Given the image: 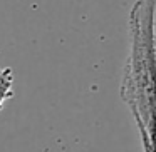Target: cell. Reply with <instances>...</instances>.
Here are the masks:
<instances>
[{
    "label": "cell",
    "mask_w": 156,
    "mask_h": 152,
    "mask_svg": "<svg viewBox=\"0 0 156 152\" xmlns=\"http://www.w3.org/2000/svg\"><path fill=\"white\" fill-rule=\"evenodd\" d=\"M129 49L121 94L141 142H156V0H136L128 15Z\"/></svg>",
    "instance_id": "obj_1"
},
{
    "label": "cell",
    "mask_w": 156,
    "mask_h": 152,
    "mask_svg": "<svg viewBox=\"0 0 156 152\" xmlns=\"http://www.w3.org/2000/svg\"><path fill=\"white\" fill-rule=\"evenodd\" d=\"M14 70L10 67H0V109L14 95Z\"/></svg>",
    "instance_id": "obj_2"
},
{
    "label": "cell",
    "mask_w": 156,
    "mask_h": 152,
    "mask_svg": "<svg viewBox=\"0 0 156 152\" xmlns=\"http://www.w3.org/2000/svg\"><path fill=\"white\" fill-rule=\"evenodd\" d=\"M143 152H156V142H141Z\"/></svg>",
    "instance_id": "obj_3"
}]
</instances>
